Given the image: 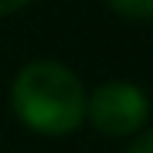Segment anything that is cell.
Segmentation results:
<instances>
[{
  "mask_svg": "<svg viewBox=\"0 0 153 153\" xmlns=\"http://www.w3.org/2000/svg\"><path fill=\"white\" fill-rule=\"evenodd\" d=\"M24 4H27V0H0V14H14V10H21Z\"/></svg>",
  "mask_w": 153,
  "mask_h": 153,
  "instance_id": "5b68a950",
  "label": "cell"
},
{
  "mask_svg": "<svg viewBox=\"0 0 153 153\" xmlns=\"http://www.w3.org/2000/svg\"><path fill=\"white\" fill-rule=\"evenodd\" d=\"M85 116L92 119L99 133L129 136L146 123L150 99L143 95V88L129 82H105L92 92V99H85Z\"/></svg>",
  "mask_w": 153,
  "mask_h": 153,
  "instance_id": "7a4b0ae2",
  "label": "cell"
},
{
  "mask_svg": "<svg viewBox=\"0 0 153 153\" xmlns=\"http://www.w3.org/2000/svg\"><path fill=\"white\" fill-rule=\"evenodd\" d=\"M17 119L44 136H65L85 119V88L61 61H31L10 85Z\"/></svg>",
  "mask_w": 153,
  "mask_h": 153,
  "instance_id": "6da1fadb",
  "label": "cell"
},
{
  "mask_svg": "<svg viewBox=\"0 0 153 153\" xmlns=\"http://www.w3.org/2000/svg\"><path fill=\"white\" fill-rule=\"evenodd\" d=\"M126 17H153V0H109Z\"/></svg>",
  "mask_w": 153,
  "mask_h": 153,
  "instance_id": "3957f363",
  "label": "cell"
},
{
  "mask_svg": "<svg viewBox=\"0 0 153 153\" xmlns=\"http://www.w3.org/2000/svg\"><path fill=\"white\" fill-rule=\"evenodd\" d=\"M126 153H153V129L140 133V136L129 143V150H126Z\"/></svg>",
  "mask_w": 153,
  "mask_h": 153,
  "instance_id": "277c9868",
  "label": "cell"
}]
</instances>
